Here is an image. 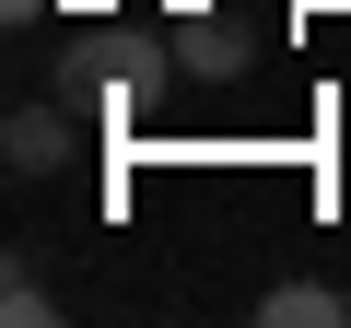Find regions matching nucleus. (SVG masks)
<instances>
[{
    "label": "nucleus",
    "mask_w": 351,
    "mask_h": 328,
    "mask_svg": "<svg viewBox=\"0 0 351 328\" xmlns=\"http://www.w3.org/2000/svg\"><path fill=\"white\" fill-rule=\"evenodd\" d=\"M164 47H176V71H188V82H234V71L258 59V36H246V24H223V12H176V36H164Z\"/></svg>",
    "instance_id": "f03ea898"
},
{
    "label": "nucleus",
    "mask_w": 351,
    "mask_h": 328,
    "mask_svg": "<svg viewBox=\"0 0 351 328\" xmlns=\"http://www.w3.org/2000/svg\"><path fill=\"white\" fill-rule=\"evenodd\" d=\"M0 316H12V328H47L59 305H47V281H36V270H12V281H0Z\"/></svg>",
    "instance_id": "20e7f679"
},
{
    "label": "nucleus",
    "mask_w": 351,
    "mask_h": 328,
    "mask_svg": "<svg viewBox=\"0 0 351 328\" xmlns=\"http://www.w3.org/2000/svg\"><path fill=\"white\" fill-rule=\"evenodd\" d=\"M176 12H199V0H176Z\"/></svg>",
    "instance_id": "423d86ee"
},
{
    "label": "nucleus",
    "mask_w": 351,
    "mask_h": 328,
    "mask_svg": "<svg viewBox=\"0 0 351 328\" xmlns=\"http://www.w3.org/2000/svg\"><path fill=\"white\" fill-rule=\"evenodd\" d=\"M258 316H269V328H339L351 293H328V281H281V293H258Z\"/></svg>",
    "instance_id": "7ed1b4c3"
},
{
    "label": "nucleus",
    "mask_w": 351,
    "mask_h": 328,
    "mask_svg": "<svg viewBox=\"0 0 351 328\" xmlns=\"http://www.w3.org/2000/svg\"><path fill=\"white\" fill-rule=\"evenodd\" d=\"M0 12H12V24H36V12H47V0H0Z\"/></svg>",
    "instance_id": "39448f33"
},
{
    "label": "nucleus",
    "mask_w": 351,
    "mask_h": 328,
    "mask_svg": "<svg viewBox=\"0 0 351 328\" xmlns=\"http://www.w3.org/2000/svg\"><path fill=\"white\" fill-rule=\"evenodd\" d=\"M71 152H82L71 106H12V117H0V164H12V176H59Z\"/></svg>",
    "instance_id": "f257e3e1"
}]
</instances>
